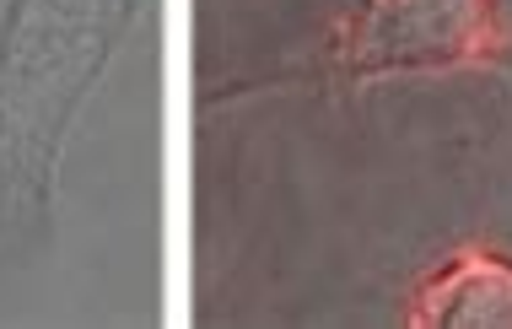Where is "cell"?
<instances>
[{"label": "cell", "mask_w": 512, "mask_h": 329, "mask_svg": "<svg viewBox=\"0 0 512 329\" xmlns=\"http://www.w3.org/2000/svg\"><path fill=\"white\" fill-rule=\"evenodd\" d=\"M415 324H507L512 329V265L496 254H459L437 281L421 286Z\"/></svg>", "instance_id": "3"}, {"label": "cell", "mask_w": 512, "mask_h": 329, "mask_svg": "<svg viewBox=\"0 0 512 329\" xmlns=\"http://www.w3.org/2000/svg\"><path fill=\"white\" fill-rule=\"evenodd\" d=\"M507 49L502 0H367L340 38L345 81L432 76L496 65Z\"/></svg>", "instance_id": "2"}, {"label": "cell", "mask_w": 512, "mask_h": 329, "mask_svg": "<svg viewBox=\"0 0 512 329\" xmlns=\"http://www.w3.org/2000/svg\"><path fill=\"white\" fill-rule=\"evenodd\" d=\"M141 0H11L0 27V205L44 211L76 103Z\"/></svg>", "instance_id": "1"}]
</instances>
